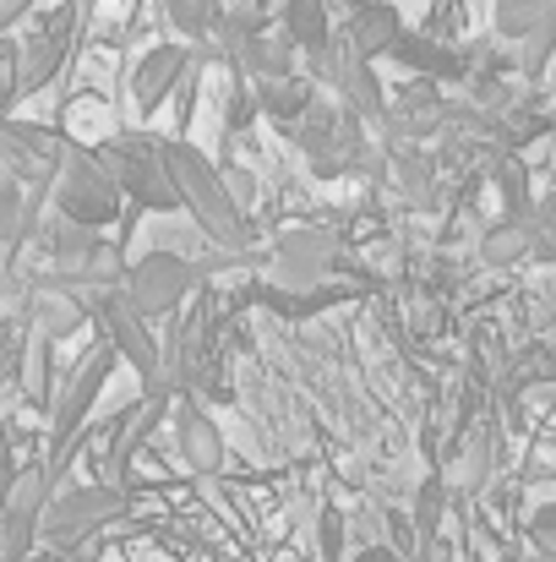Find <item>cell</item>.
Listing matches in <instances>:
<instances>
[{"label": "cell", "instance_id": "obj_1", "mask_svg": "<svg viewBox=\"0 0 556 562\" xmlns=\"http://www.w3.org/2000/svg\"><path fill=\"white\" fill-rule=\"evenodd\" d=\"M295 148L300 159L317 170V176H361L371 165V143H366V126L355 110H344L339 99H311V110L295 121Z\"/></svg>", "mask_w": 556, "mask_h": 562}, {"label": "cell", "instance_id": "obj_2", "mask_svg": "<svg viewBox=\"0 0 556 562\" xmlns=\"http://www.w3.org/2000/svg\"><path fill=\"white\" fill-rule=\"evenodd\" d=\"M164 159H170V176L181 191V207L196 213V224L218 240V246H246L251 240V224H246V207L229 196L224 187V170H213L196 148L185 143H164Z\"/></svg>", "mask_w": 556, "mask_h": 562}, {"label": "cell", "instance_id": "obj_3", "mask_svg": "<svg viewBox=\"0 0 556 562\" xmlns=\"http://www.w3.org/2000/svg\"><path fill=\"white\" fill-rule=\"evenodd\" d=\"M99 159L137 207H159V213L181 207V191H175V176H170V159H164L159 137H115V143L99 148Z\"/></svg>", "mask_w": 556, "mask_h": 562}, {"label": "cell", "instance_id": "obj_4", "mask_svg": "<svg viewBox=\"0 0 556 562\" xmlns=\"http://www.w3.org/2000/svg\"><path fill=\"white\" fill-rule=\"evenodd\" d=\"M49 196H55V213L60 218L88 224V229H104L110 218H121V202H126V191L115 187V176L104 170V159L99 154H82V148H71V159H66L60 181L49 187Z\"/></svg>", "mask_w": 556, "mask_h": 562}, {"label": "cell", "instance_id": "obj_5", "mask_svg": "<svg viewBox=\"0 0 556 562\" xmlns=\"http://www.w3.org/2000/svg\"><path fill=\"white\" fill-rule=\"evenodd\" d=\"M121 508H126L121 486H71V492H60V497L44 503L38 541L55 547V552H77V547L93 541Z\"/></svg>", "mask_w": 556, "mask_h": 562}, {"label": "cell", "instance_id": "obj_6", "mask_svg": "<svg viewBox=\"0 0 556 562\" xmlns=\"http://www.w3.org/2000/svg\"><path fill=\"white\" fill-rule=\"evenodd\" d=\"M66 159H71V143L60 132L33 126V121H0V170L16 187H27L33 196H44L60 181Z\"/></svg>", "mask_w": 556, "mask_h": 562}, {"label": "cell", "instance_id": "obj_7", "mask_svg": "<svg viewBox=\"0 0 556 562\" xmlns=\"http://www.w3.org/2000/svg\"><path fill=\"white\" fill-rule=\"evenodd\" d=\"M344 262H350L344 257V240L333 229H317V224H300V229L279 235V246H273V273H279L284 290H317Z\"/></svg>", "mask_w": 556, "mask_h": 562}, {"label": "cell", "instance_id": "obj_8", "mask_svg": "<svg viewBox=\"0 0 556 562\" xmlns=\"http://www.w3.org/2000/svg\"><path fill=\"white\" fill-rule=\"evenodd\" d=\"M191 284H196V262H185L175 251H148L143 262L126 268L121 295L154 323V317H170L181 306L185 295H191Z\"/></svg>", "mask_w": 556, "mask_h": 562}, {"label": "cell", "instance_id": "obj_9", "mask_svg": "<svg viewBox=\"0 0 556 562\" xmlns=\"http://www.w3.org/2000/svg\"><path fill=\"white\" fill-rule=\"evenodd\" d=\"M71 22H77V11L66 5V11L44 16V22L16 44V77H22V93H38V88L55 82V71L66 66V49H71Z\"/></svg>", "mask_w": 556, "mask_h": 562}, {"label": "cell", "instance_id": "obj_10", "mask_svg": "<svg viewBox=\"0 0 556 562\" xmlns=\"http://www.w3.org/2000/svg\"><path fill=\"white\" fill-rule=\"evenodd\" d=\"M104 372H110V356H88L77 372L60 382V393H55V464H60L66 442L77 437L82 415L93 409V398H99V387H104Z\"/></svg>", "mask_w": 556, "mask_h": 562}, {"label": "cell", "instance_id": "obj_11", "mask_svg": "<svg viewBox=\"0 0 556 562\" xmlns=\"http://www.w3.org/2000/svg\"><path fill=\"white\" fill-rule=\"evenodd\" d=\"M398 33H404V16L387 5V0H366V5H355L350 11V27H344V38L355 44V55H393V44H398Z\"/></svg>", "mask_w": 556, "mask_h": 562}, {"label": "cell", "instance_id": "obj_12", "mask_svg": "<svg viewBox=\"0 0 556 562\" xmlns=\"http://www.w3.org/2000/svg\"><path fill=\"white\" fill-rule=\"evenodd\" d=\"M181 77H185V49L181 44H159V49L143 55V66H137V77H132V93H137L143 110H159L164 93H170Z\"/></svg>", "mask_w": 556, "mask_h": 562}, {"label": "cell", "instance_id": "obj_13", "mask_svg": "<svg viewBox=\"0 0 556 562\" xmlns=\"http://www.w3.org/2000/svg\"><path fill=\"white\" fill-rule=\"evenodd\" d=\"M251 93H257V110H262L268 121H279L284 132H295V121H300V115L311 110V99H317L311 82L295 77V71H290V77H262Z\"/></svg>", "mask_w": 556, "mask_h": 562}, {"label": "cell", "instance_id": "obj_14", "mask_svg": "<svg viewBox=\"0 0 556 562\" xmlns=\"http://www.w3.org/2000/svg\"><path fill=\"white\" fill-rule=\"evenodd\" d=\"M393 55H398L415 77H436V82H447V77H464V71H469V60H464V55H453L447 44H436V38H425V33H398Z\"/></svg>", "mask_w": 556, "mask_h": 562}, {"label": "cell", "instance_id": "obj_15", "mask_svg": "<svg viewBox=\"0 0 556 562\" xmlns=\"http://www.w3.org/2000/svg\"><path fill=\"white\" fill-rule=\"evenodd\" d=\"M279 22H284V38L295 44V49H322L328 38H333V16H328V0H284V11H279Z\"/></svg>", "mask_w": 556, "mask_h": 562}, {"label": "cell", "instance_id": "obj_16", "mask_svg": "<svg viewBox=\"0 0 556 562\" xmlns=\"http://www.w3.org/2000/svg\"><path fill=\"white\" fill-rule=\"evenodd\" d=\"M556 16V0H497L491 22H497V38L508 44H524L530 33H541Z\"/></svg>", "mask_w": 556, "mask_h": 562}, {"label": "cell", "instance_id": "obj_17", "mask_svg": "<svg viewBox=\"0 0 556 562\" xmlns=\"http://www.w3.org/2000/svg\"><path fill=\"white\" fill-rule=\"evenodd\" d=\"M181 453H185V464L191 470H213L218 459H224V448H218V431H213V420L191 404V409H181Z\"/></svg>", "mask_w": 556, "mask_h": 562}, {"label": "cell", "instance_id": "obj_18", "mask_svg": "<svg viewBox=\"0 0 556 562\" xmlns=\"http://www.w3.org/2000/svg\"><path fill=\"white\" fill-rule=\"evenodd\" d=\"M480 257H486L491 268H519V262L530 257V224H524L519 213H508V224H497V229L480 240Z\"/></svg>", "mask_w": 556, "mask_h": 562}, {"label": "cell", "instance_id": "obj_19", "mask_svg": "<svg viewBox=\"0 0 556 562\" xmlns=\"http://www.w3.org/2000/svg\"><path fill=\"white\" fill-rule=\"evenodd\" d=\"M164 11H170V22H175L181 33H196V38H207V27H218V16H224V11H213L207 0H164Z\"/></svg>", "mask_w": 556, "mask_h": 562}, {"label": "cell", "instance_id": "obj_20", "mask_svg": "<svg viewBox=\"0 0 556 562\" xmlns=\"http://www.w3.org/2000/svg\"><path fill=\"white\" fill-rule=\"evenodd\" d=\"M552 49H556V16L541 33H530V38L519 44V66H524V71H541V66L552 60Z\"/></svg>", "mask_w": 556, "mask_h": 562}, {"label": "cell", "instance_id": "obj_21", "mask_svg": "<svg viewBox=\"0 0 556 562\" xmlns=\"http://www.w3.org/2000/svg\"><path fill=\"white\" fill-rule=\"evenodd\" d=\"M16 459H11V431H5V420H0V503L11 497V481H16Z\"/></svg>", "mask_w": 556, "mask_h": 562}, {"label": "cell", "instance_id": "obj_22", "mask_svg": "<svg viewBox=\"0 0 556 562\" xmlns=\"http://www.w3.org/2000/svg\"><path fill=\"white\" fill-rule=\"evenodd\" d=\"M33 5H38V0H0V33H11V27H16Z\"/></svg>", "mask_w": 556, "mask_h": 562}, {"label": "cell", "instance_id": "obj_23", "mask_svg": "<svg viewBox=\"0 0 556 562\" xmlns=\"http://www.w3.org/2000/svg\"><path fill=\"white\" fill-rule=\"evenodd\" d=\"M355 562H398V552H393L387 541H371V547H361V552H355Z\"/></svg>", "mask_w": 556, "mask_h": 562}, {"label": "cell", "instance_id": "obj_24", "mask_svg": "<svg viewBox=\"0 0 556 562\" xmlns=\"http://www.w3.org/2000/svg\"><path fill=\"white\" fill-rule=\"evenodd\" d=\"M66 5H71V11H77V16H82V11H88V5H93V0H66Z\"/></svg>", "mask_w": 556, "mask_h": 562}, {"label": "cell", "instance_id": "obj_25", "mask_svg": "<svg viewBox=\"0 0 556 562\" xmlns=\"http://www.w3.org/2000/svg\"><path fill=\"white\" fill-rule=\"evenodd\" d=\"M344 5H350V11H355V5H366V0H344Z\"/></svg>", "mask_w": 556, "mask_h": 562}]
</instances>
